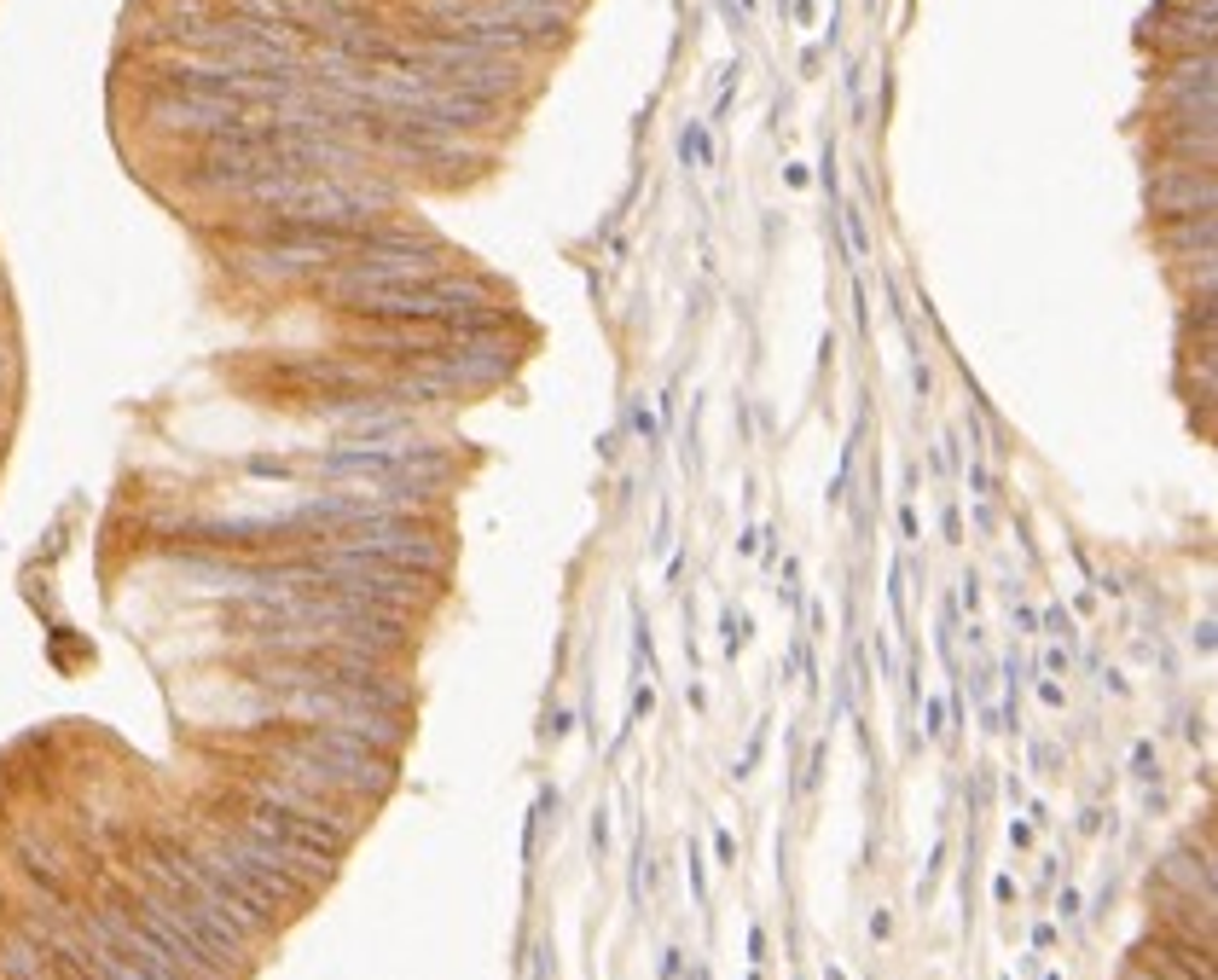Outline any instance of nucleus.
I'll return each instance as SVG.
<instances>
[{
  "instance_id": "1",
  "label": "nucleus",
  "mask_w": 1218,
  "mask_h": 980,
  "mask_svg": "<svg viewBox=\"0 0 1218 980\" xmlns=\"http://www.w3.org/2000/svg\"><path fill=\"white\" fill-rule=\"evenodd\" d=\"M685 157H696V163H703V157H708V140H703V128H691V134H685Z\"/></svg>"
},
{
  "instance_id": "2",
  "label": "nucleus",
  "mask_w": 1218,
  "mask_h": 980,
  "mask_svg": "<svg viewBox=\"0 0 1218 980\" xmlns=\"http://www.w3.org/2000/svg\"><path fill=\"white\" fill-rule=\"evenodd\" d=\"M824 980H847V975H842V969H836V963H830V969H824Z\"/></svg>"
}]
</instances>
